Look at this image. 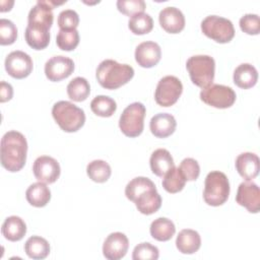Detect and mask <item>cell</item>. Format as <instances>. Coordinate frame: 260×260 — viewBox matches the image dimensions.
Returning a JSON list of instances; mask_svg holds the SVG:
<instances>
[{"label":"cell","mask_w":260,"mask_h":260,"mask_svg":"<svg viewBox=\"0 0 260 260\" xmlns=\"http://www.w3.org/2000/svg\"><path fill=\"white\" fill-rule=\"evenodd\" d=\"M27 142L24 135L18 131L6 132L1 139V165L9 172H18L25 165Z\"/></svg>","instance_id":"cell-1"},{"label":"cell","mask_w":260,"mask_h":260,"mask_svg":"<svg viewBox=\"0 0 260 260\" xmlns=\"http://www.w3.org/2000/svg\"><path fill=\"white\" fill-rule=\"evenodd\" d=\"M95 76L104 88L116 89L132 79L134 69L128 64H121L115 60L106 59L98 65Z\"/></svg>","instance_id":"cell-2"},{"label":"cell","mask_w":260,"mask_h":260,"mask_svg":"<svg viewBox=\"0 0 260 260\" xmlns=\"http://www.w3.org/2000/svg\"><path fill=\"white\" fill-rule=\"evenodd\" d=\"M52 116L65 132H76L85 122L84 111L68 101L55 103L52 108Z\"/></svg>","instance_id":"cell-3"},{"label":"cell","mask_w":260,"mask_h":260,"mask_svg":"<svg viewBox=\"0 0 260 260\" xmlns=\"http://www.w3.org/2000/svg\"><path fill=\"white\" fill-rule=\"evenodd\" d=\"M230 195V182L225 174L219 171H211L204 182L203 199L211 206L222 205Z\"/></svg>","instance_id":"cell-4"},{"label":"cell","mask_w":260,"mask_h":260,"mask_svg":"<svg viewBox=\"0 0 260 260\" xmlns=\"http://www.w3.org/2000/svg\"><path fill=\"white\" fill-rule=\"evenodd\" d=\"M186 68L189 72L191 81L201 87H207L212 84L214 79L215 62L209 55H195L186 62Z\"/></svg>","instance_id":"cell-5"},{"label":"cell","mask_w":260,"mask_h":260,"mask_svg":"<svg viewBox=\"0 0 260 260\" xmlns=\"http://www.w3.org/2000/svg\"><path fill=\"white\" fill-rule=\"evenodd\" d=\"M145 113V106L141 103L135 102L127 106L119 119L121 131L128 137L139 136L143 131Z\"/></svg>","instance_id":"cell-6"},{"label":"cell","mask_w":260,"mask_h":260,"mask_svg":"<svg viewBox=\"0 0 260 260\" xmlns=\"http://www.w3.org/2000/svg\"><path fill=\"white\" fill-rule=\"evenodd\" d=\"M201 30L209 39L225 44L235 37V28L233 22L218 15H208L201 21Z\"/></svg>","instance_id":"cell-7"},{"label":"cell","mask_w":260,"mask_h":260,"mask_svg":"<svg viewBox=\"0 0 260 260\" xmlns=\"http://www.w3.org/2000/svg\"><path fill=\"white\" fill-rule=\"evenodd\" d=\"M236 92L230 86L223 84H210L202 88L200 99L208 106L217 109H226L236 102Z\"/></svg>","instance_id":"cell-8"},{"label":"cell","mask_w":260,"mask_h":260,"mask_svg":"<svg viewBox=\"0 0 260 260\" xmlns=\"http://www.w3.org/2000/svg\"><path fill=\"white\" fill-rule=\"evenodd\" d=\"M183 91L181 80L173 75H167L159 79L155 92L154 100L160 107H171L179 100Z\"/></svg>","instance_id":"cell-9"},{"label":"cell","mask_w":260,"mask_h":260,"mask_svg":"<svg viewBox=\"0 0 260 260\" xmlns=\"http://www.w3.org/2000/svg\"><path fill=\"white\" fill-rule=\"evenodd\" d=\"M5 70L16 79L27 77L32 70V60L28 54L22 51H12L5 58Z\"/></svg>","instance_id":"cell-10"},{"label":"cell","mask_w":260,"mask_h":260,"mask_svg":"<svg viewBox=\"0 0 260 260\" xmlns=\"http://www.w3.org/2000/svg\"><path fill=\"white\" fill-rule=\"evenodd\" d=\"M32 172L40 182L52 184L58 180L61 170L59 162L54 157L41 155L35 160Z\"/></svg>","instance_id":"cell-11"},{"label":"cell","mask_w":260,"mask_h":260,"mask_svg":"<svg viewBox=\"0 0 260 260\" xmlns=\"http://www.w3.org/2000/svg\"><path fill=\"white\" fill-rule=\"evenodd\" d=\"M74 71L72 59L58 55L50 58L45 64V74L50 81H60L70 76Z\"/></svg>","instance_id":"cell-12"},{"label":"cell","mask_w":260,"mask_h":260,"mask_svg":"<svg viewBox=\"0 0 260 260\" xmlns=\"http://www.w3.org/2000/svg\"><path fill=\"white\" fill-rule=\"evenodd\" d=\"M236 201L251 213H257L260 209V190L254 182H242L237 191Z\"/></svg>","instance_id":"cell-13"},{"label":"cell","mask_w":260,"mask_h":260,"mask_svg":"<svg viewBox=\"0 0 260 260\" xmlns=\"http://www.w3.org/2000/svg\"><path fill=\"white\" fill-rule=\"evenodd\" d=\"M129 248V241L125 234L115 232L110 234L103 245V254L109 260L123 258Z\"/></svg>","instance_id":"cell-14"},{"label":"cell","mask_w":260,"mask_h":260,"mask_svg":"<svg viewBox=\"0 0 260 260\" xmlns=\"http://www.w3.org/2000/svg\"><path fill=\"white\" fill-rule=\"evenodd\" d=\"M161 57V50L157 43L147 41L139 44L135 49V60L143 68L155 66Z\"/></svg>","instance_id":"cell-15"},{"label":"cell","mask_w":260,"mask_h":260,"mask_svg":"<svg viewBox=\"0 0 260 260\" xmlns=\"http://www.w3.org/2000/svg\"><path fill=\"white\" fill-rule=\"evenodd\" d=\"M160 26L170 34H178L185 27V16L183 12L174 6H168L158 14Z\"/></svg>","instance_id":"cell-16"},{"label":"cell","mask_w":260,"mask_h":260,"mask_svg":"<svg viewBox=\"0 0 260 260\" xmlns=\"http://www.w3.org/2000/svg\"><path fill=\"white\" fill-rule=\"evenodd\" d=\"M235 165L239 175L246 181H251L259 174V157L253 152H243L239 154L236 158Z\"/></svg>","instance_id":"cell-17"},{"label":"cell","mask_w":260,"mask_h":260,"mask_svg":"<svg viewBox=\"0 0 260 260\" xmlns=\"http://www.w3.org/2000/svg\"><path fill=\"white\" fill-rule=\"evenodd\" d=\"M177 122L173 115L169 113H158L149 122L151 133L157 138H166L172 135L176 129Z\"/></svg>","instance_id":"cell-18"},{"label":"cell","mask_w":260,"mask_h":260,"mask_svg":"<svg viewBox=\"0 0 260 260\" xmlns=\"http://www.w3.org/2000/svg\"><path fill=\"white\" fill-rule=\"evenodd\" d=\"M49 29L50 28L42 25L27 24L24 31V38L27 45L35 50L45 49L50 43Z\"/></svg>","instance_id":"cell-19"},{"label":"cell","mask_w":260,"mask_h":260,"mask_svg":"<svg viewBox=\"0 0 260 260\" xmlns=\"http://www.w3.org/2000/svg\"><path fill=\"white\" fill-rule=\"evenodd\" d=\"M53 8H51L46 1H38L28 12L27 24L42 25L50 28L53 24Z\"/></svg>","instance_id":"cell-20"},{"label":"cell","mask_w":260,"mask_h":260,"mask_svg":"<svg viewBox=\"0 0 260 260\" xmlns=\"http://www.w3.org/2000/svg\"><path fill=\"white\" fill-rule=\"evenodd\" d=\"M176 246L183 254H194L201 246L200 235L194 230L184 229L177 236Z\"/></svg>","instance_id":"cell-21"},{"label":"cell","mask_w":260,"mask_h":260,"mask_svg":"<svg viewBox=\"0 0 260 260\" xmlns=\"http://www.w3.org/2000/svg\"><path fill=\"white\" fill-rule=\"evenodd\" d=\"M133 202L135 203L139 212L149 215L156 212L160 208L161 197L155 188L143 192Z\"/></svg>","instance_id":"cell-22"},{"label":"cell","mask_w":260,"mask_h":260,"mask_svg":"<svg viewBox=\"0 0 260 260\" xmlns=\"http://www.w3.org/2000/svg\"><path fill=\"white\" fill-rule=\"evenodd\" d=\"M149 165L154 175L162 177L174 167V159L169 150L157 148L151 153Z\"/></svg>","instance_id":"cell-23"},{"label":"cell","mask_w":260,"mask_h":260,"mask_svg":"<svg viewBox=\"0 0 260 260\" xmlns=\"http://www.w3.org/2000/svg\"><path fill=\"white\" fill-rule=\"evenodd\" d=\"M4 238L11 242L20 241L26 234V224L24 220L16 215L8 216L1 226Z\"/></svg>","instance_id":"cell-24"},{"label":"cell","mask_w":260,"mask_h":260,"mask_svg":"<svg viewBox=\"0 0 260 260\" xmlns=\"http://www.w3.org/2000/svg\"><path fill=\"white\" fill-rule=\"evenodd\" d=\"M233 78L235 84L240 88H251L257 83L258 71L252 64L243 63L235 69Z\"/></svg>","instance_id":"cell-25"},{"label":"cell","mask_w":260,"mask_h":260,"mask_svg":"<svg viewBox=\"0 0 260 260\" xmlns=\"http://www.w3.org/2000/svg\"><path fill=\"white\" fill-rule=\"evenodd\" d=\"M27 202L35 207L46 206L51 199V191L46 183L37 182L31 184L25 191Z\"/></svg>","instance_id":"cell-26"},{"label":"cell","mask_w":260,"mask_h":260,"mask_svg":"<svg viewBox=\"0 0 260 260\" xmlns=\"http://www.w3.org/2000/svg\"><path fill=\"white\" fill-rule=\"evenodd\" d=\"M149 232L154 240L167 242L175 235L176 226L171 219L167 217H157L151 222Z\"/></svg>","instance_id":"cell-27"},{"label":"cell","mask_w":260,"mask_h":260,"mask_svg":"<svg viewBox=\"0 0 260 260\" xmlns=\"http://www.w3.org/2000/svg\"><path fill=\"white\" fill-rule=\"evenodd\" d=\"M24 251L31 259H45L50 253V245L46 239L39 236H32L26 240Z\"/></svg>","instance_id":"cell-28"},{"label":"cell","mask_w":260,"mask_h":260,"mask_svg":"<svg viewBox=\"0 0 260 260\" xmlns=\"http://www.w3.org/2000/svg\"><path fill=\"white\" fill-rule=\"evenodd\" d=\"M86 173L89 179L96 183H105L112 174L110 165L103 159H94L86 167Z\"/></svg>","instance_id":"cell-29"},{"label":"cell","mask_w":260,"mask_h":260,"mask_svg":"<svg viewBox=\"0 0 260 260\" xmlns=\"http://www.w3.org/2000/svg\"><path fill=\"white\" fill-rule=\"evenodd\" d=\"M151 189H155V185L150 179L146 177H136L126 185L125 195L129 200L134 201L143 192Z\"/></svg>","instance_id":"cell-30"},{"label":"cell","mask_w":260,"mask_h":260,"mask_svg":"<svg viewBox=\"0 0 260 260\" xmlns=\"http://www.w3.org/2000/svg\"><path fill=\"white\" fill-rule=\"evenodd\" d=\"M90 92L88 81L84 77L77 76L67 85V94L74 102H82L87 99Z\"/></svg>","instance_id":"cell-31"},{"label":"cell","mask_w":260,"mask_h":260,"mask_svg":"<svg viewBox=\"0 0 260 260\" xmlns=\"http://www.w3.org/2000/svg\"><path fill=\"white\" fill-rule=\"evenodd\" d=\"M91 111L100 117H111L117 110L116 102L108 95H96L90 102Z\"/></svg>","instance_id":"cell-32"},{"label":"cell","mask_w":260,"mask_h":260,"mask_svg":"<svg viewBox=\"0 0 260 260\" xmlns=\"http://www.w3.org/2000/svg\"><path fill=\"white\" fill-rule=\"evenodd\" d=\"M162 187L169 193H178L185 187L186 180L180 172L179 168L175 166L164 176Z\"/></svg>","instance_id":"cell-33"},{"label":"cell","mask_w":260,"mask_h":260,"mask_svg":"<svg viewBox=\"0 0 260 260\" xmlns=\"http://www.w3.org/2000/svg\"><path fill=\"white\" fill-rule=\"evenodd\" d=\"M128 27L134 35H145L152 29L153 20L147 13H137L129 18Z\"/></svg>","instance_id":"cell-34"},{"label":"cell","mask_w":260,"mask_h":260,"mask_svg":"<svg viewBox=\"0 0 260 260\" xmlns=\"http://www.w3.org/2000/svg\"><path fill=\"white\" fill-rule=\"evenodd\" d=\"M56 44L63 51H72L79 44L77 29H60L56 37Z\"/></svg>","instance_id":"cell-35"},{"label":"cell","mask_w":260,"mask_h":260,"mask_svg":"<svg viewBox=\"0 0 260 260\" xmlns=\"http://www.w3.org/2000/svg\"><path fill=\"white\" fill-rule=\"evenodd\" d=\"M159 251L157 247L151 245L150 243H140L135 246L132 259L133 260H156L158 259Z\"/></svg>","instance_id":"cell-36"},{"label":"cell","mask_w":260,"mask_h":260,"mask_svg":"<svg viewBox=\"0 0 260 260\" xmlns=\"http://www.w3.org/2000/svg\"><path fill=\"white\" fill-rule=\"evenodd\" d=\"M17 38V28L16 25L9 19L1 18L0 19V44L11 45L15 42Z\"/></svg>","instance_id":"cell-37"},{"label":"cell","mask_w":260,"mask_h":260,"mask_svg":"<svg viewBox=\"0 0 260 260\" xmlns=\"http://www.w3.org/2000/svg\"><path fill=\"white\" fill-rule=\"evenodd\" d=\"M146 5L143 0H118L117 8L125 15L133 16L144 11Z\"/></svg>","instance_id":"cell-38"},{"label":"cell","mask_w":260,"mask_h":260,"mask_svg":"<svg viewBox=\"0 0 260 260\" xmlns=\"http://www.w3.org/2000/svg\"><path fill=\"white\" fill-rule=\"evenodd\" d=\"M179 170L186 181H195L200 174L199 164L192 157L184 158L180 164Z\"/></svg>","instance_id":"cell-39"},{"label":"cell","mask_w":260,"mask_h":260,"mask_svg":"<svg viewBox=\"0 0 260 260\" xmlns=\"http://www.w3.org/2000/svg\"><path fill=\"white\" fill-rule=\"evenodd\" d=\"M57 22L60 29H76L79 24V15L75 10L65 9L59 13Z\"/></svg>","instance_id":"cell-40"},{"label":"cell","mask_w":260,"mask_h":260,"mask_svg":"<svg viewBox=\"0 0 260 260\" xmlns=\"http://www.w3.org/2000/svg\"><path fill=\"white\" fill-rule=\"evenodd\" d=\"M240 27L247 35H258L260 32V19L257 14L247 13L240 18Z\"/></svg>","instance_id":"cell-41"},{"label":"cell","mask_w":260,"mask_h":260,"mask_svg":"<svg viewBox=\"0 0 260 260\" xmlns=\"http://www.w3.org/2000/svg\"><path fill=\"white\" fill-rule=\"evenodd\" d=\"M13 95V88L10 83L6 81H1L0 84V102L4 103L11 100Z\"/></svg>","instance_id":"cell-42"},{"label":"cell","mask_w":260,"mask_h":260,"mask_svg":"<svg viewBox=\"0 0 260 260\" xmlns=\"http://www.w3.org/2000/svg\"><path fill=\"white\" fill-rule=\"evenodd\" d=\"M1 8H0V11L1 12H4V11H9L12 7V5L14 4L13 1H1Z\"/></svg>","instance_id":"cell-43"}]
</instances>
